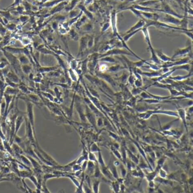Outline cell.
<instances>
[{
  "label": "cell",
  "instance_id": "cell-8",
  "mask_svg": "<svg viewBox=\"0 0 193 193\" xmlns=\"http://www.w3.org/2000/svg\"><path fill=\"white\" fill-rule=\"evenodd\" d=\"M5 50L8 51V52L11 53L14 55V54H19L24 53V48H17V47H12L10 46H5L3 48Z\"/></svg>",
  "mask_w": 193,
  "mask_h": 193
},
{
  "label": "cell",
  "instance_id": "cell-28",
  "mask_svg": "<svg viewBox=\"0 0 193 193\" xmlns=\"http://www.w3.org/2000/svg\"><path fill=\"white\" fill-rule=\"evenodd\" d=\"M79 14V13L77 11H75V10H72L71 11H70V13H69V18H74L75 17V16H77Z\"/></svg>",
  "mask_w": 193,
  "mask_h": 193
},
{
  "label": "cell",
  "instance_id": "cell-4",
  "mask_svg": "<svg viewBox=\"0 0 193 193\" xmlns=\"http://www.w3.org/2000/svg\"><path fill=\"white\" fill-rule=\"evenodd\" d=\"M88 35H85L80 37L79 39V48L78 53V57L81 55H83L86 49L87 48V42L88 39Z\"/></svg>",
  "mask_w": 193,
  "mask_h": 193
},
{
  "label": "cell",
  "instance_id": "cell-13",
  "mask_svg": "<svg viewBox=\"0 0 193 193\" xmlns=\"http://www.w3.org/2000/svg\"><path fill=\"white\" fill-rule=\"evenodd\" d=\"M20 65H24L30 64V60L24 53L19 54V56L17 57Z\"/></svg>",
  "mask_w": 193,
  "mask_h": 193
},
{
  "label": "cell",
  "instance_id": "cell-21",
  "mask_svg": "<svg viewBox=\"0 0 193 193\" xmlns=\"http://www.w3.org/2000/svg\"><path fill=\"white\" fill-rule=\"evenodd\" d=\"M100 60L102 61V62H109V63H116V62L115 59L112 57V56H104V57L100 58Z\"/></svg>",
  "mask_w": 193,
  "mask_h": 193
},
{
  "label": "cell",
  "instance_id": "cell-23",
  "mask_svg": "<svg viewBox=\"0 0 193 193\" xmlns=\"http://www.w3.org/2000/svg\"><path fill=\"white\" fill-rule=\"evenodd\" d=\"M83 30L85 31H91L93 29V26L91 25V23H88L86 25H83Z\"/></svg>",
  "mask_w": 193,
  "mask_h": 193
},
{
  "label": "cell",
  "instance_id": "cell-36",
  "mask_svg": "<svg viewBox=\"0 0 193 193\" xmlns=\"http://www.w3.org/2000/svg\"><path fill=\"white\" fill-rule=\"evenodd\" d=\"M92 0H90V2ZM89 3V0H86V4H87Z\"/></svg>",
  "mask_w": 193,
  "mask_h": 193
},
{
  "label": "cell",
  "instance_id": "cell-15",
  "mask_svg": "<svg viewBox=\"0 0 193 193\" xmlns=\"http://www.w3.org/2000/svg\"><path fill=\"white\" fill-rule=\"evenodd\" d=\"M21 69L23 73L25 74H29L32 72V67L30 64L21 65Z\"/></svg>",
  "mask_w": 193,
  "mask_h": 193
},
{
  "label": "cell",
  "instance_id": "cell-11",
  "mask_svg": "<svg viewBox=\"0 0 193 193\" xmlns=\"http://www.w3.org/2000/svg\"><path fill=\"white\" fill-rule=\"evenodd\" d=\"M23 121H24V117L23 115H20L19 114L17 117V118L15 119V132H14V137L17 135V133L18 132V131L19 130L20 126L23 123Z\"/></svg>",
  "mask_w": 193,
  "mask_h": 193
},
{
  "label": "cell",
  "instance_id": "cell-3",
  "mask_svg": "<svg viewBox=\"0 0 193 193\" xmlns=\"http://www.w3.org/2000/svg\"><path fill=\"white\" fill-rule=\"evenodd\" d=\"M111 25H112V28L113 32L114 34V35L116 36V37L120 40H121L122 37L120 36L117 31V13L116 12V11H113L111 14Z\"/></svg>",
  "mask_w": 193,
  "mask_h": 193
},
{
  "label": "cell",
  "instance_id": "cell-33",
  "mask_svg": "<svg viewBox=\"0 0 193 193\" xmlns=\"http://www.w3.org/2000/svg\"><path fill=\"white\" fill-rule=\"evenodd\" d=\"M188 77H189V75H187V76H177L175 77H172L171 79L174 80H182L183 79H187Z\"/></svg>",
  "mask_w": 193,
  "mask_h": 193
},
{
  "label": "cell",
  "instance_id": "cell-17",
  "mask_svg": "<svg viewBox=\"0 0 193 193\" xmlns=\"http://www.w3.org/2000/svg\"><path fill=\"white\" fill-rule=\"evenodd\" d=\"M0 14L3 16V17L6 18L9 21H13L15 20V18L13 17V16L11 14L9 11H0Z\"/></svg>",
  "mask_w": 193,
  "mask_h": 193
},
{
  "label": "cell",
  "instance_id": "cell-31",
  "mask_svg": "<svg viewBox=\"0 0 193 193\" xmlns=\"http://www.w3.org/2000/svg\"><path fill=\"white\" fill-rule=\"evenodd\" d=\"M123 67H120V65H117V66H113V67H112L109 68V71H117V70H119V69H122Z\"/></svg>",
  "mask_w": 193,
  "mask_h": 193
},
{
  "label": "cell",
  "instance_id": "cell-29",
  "mask_svg": "<svg viewBox=\"0 0 193 193\" xmlns=\"http://www.w3.org/2000/svg\"><path fill=\"white\" fill-rule=\"evenodd\" d=\"M29 19H30L29 16H28V15H21L19 16V21L21 22H22V23L26 22L27 21L29 20Z\"/></svg>",
  "mask_w": 193,
  "mask_h": 193
},
{
  "label": "cell",
  "instance_id": "cell-25",
  "mask_svg": "<svg viewBox=\"0 0 193 193\" xmlns=\"http://www.w3.org/2000/svg\"><path fill=\"white\" fill-rule=\"evenodd\" d=\"M94 37L90 36H88V42H87V48H92L93 46H94Z\"/></svg>",
  "mask_w": 193,
  "mask_h": 193
},
{
  "label": "cell",
  "instance_id": "cell-14",
  "mask_svg": "<svg viewBox=\"0 0 193 193\" xmlns=\"http://www.w3.org/2000/svg\"><path fill=\"white\" fill-rule=\"evenodd\" d=\"M59 66L56 67H40L38 68V72L40 73H49L52 71H54L58 69Z\"/></svg>",
  "mask_w": 193,
  "mask_h": 193
},
{
  "label": "cell",
  "instance_id": "cell-10",
  "mask_svg": "<svg viewBox=\"0 0 193 193\" xmlns=\"http://www.w3.org/2000/svg\"><path fill=\"white\" fill-rule=\"evenodd\" d=\"M145 25H146V22H145V20H144L143 19H141V20H139L135 25H134L133 26L130 28L128 31L126 32V34H127V33H129V32H131L132 31H135V30H141L142 28L145 26Z\"/></svg>",
  "mask_w": 193,
  "mask_h": 193
},
{
  "label": "cell",
  "instance_id": "cell-22",
  "mask_svg": "<svg viewBox=\"0 0 193 193\" xmlns=\"http://www.w3.org/2000/svg\"><path fill=\"white\" fill-rule=\"evenodd\" d=\"M5 27L7 29H8L9 30H10L11 31H14L15 30L17 29V25L14 23H8L5 25Z\"/></svg>",
  "mask_w": 193,
  "mask_h": 193
},
{
  "label": "cell",
  "instance_id": "cell-16",
  "mask_svg": "<svg viewBox=\"0 0 193 193\" xmlns=\"http://www.w3.org/2000/svg\"><path fill=\"white\" fill-rule=\"evenodd\" d=\"M68 33L71 39H73V41H77L79 39V36L78 34L76 32V31L74 29H70Z\"/></svg>",
  "mask_w": 193,
  "mask_h": 193
},
{
  "label": "cell",
  "instance_id": "cell-37",
  "mask_svg": "<svg viewBox=\"0 0 193 193\" xmlns=\"http://www.w3.org/2000/svg\"><path fill=\"white\" fill-rule=\"evenodd\" d=\"M38 1H42V0H38Z\"/></svg>",
  "mask_w": 193,
  "mask_h": 193
},
{
  "label": "cell",
  "instance_id": "cell-24",
  "mask_svg": "<svg viewBox=\"0 0 193 193\" xmlns=\"http://www.w3.org/2000/svg\"><path fill=\"white\" fill-rule=\"evenodd\" d=\"M23 7H24V10L25 11H29L31 10L32 5L29 3V2H28L27 1H24L23 2Z\"/></svg>",
  "mask_w": 193,
  "mask_h": 193
},
{
  "label": "cell",
  "instance_id": "cell-20",
  "mask_svg": "<svg viewBox=\"0 0 193 193\" xmlns=\"http://www.w3.org/2000/svg\"><path fill=\"white\" fill-rule=\"evenodd\" d=\"M139 31H141V30H135V31H132L131 32L127 33V34H126V35L122 37V39L124 40L125 42H127L131 38L132 36H133L135 34H136L137 32H139Z\"/></svg>",
  "mask_w": 193,
  "mask_h": 193
},
{
  "label": "cell",
  "instance_id": "cell-19",
  "mask_svg": "<svg viewBox=\"0 0 193 193\" xmlns=\"http://www.w3.org/2000/svg\"><path fill=\"white\" fill-rule=\"evenodd\" d=\"M86 21H87V16H83L80 19H79L77 22H76V27L77 28V29H79L80 27H82L83 25H85Z\"/></svg>",
  "mask_w": 193,
  "mask_h": 193
},
{
  "label": "cell",
  "instance_id": "cell-1",
  "mask_svg": "<svg viewBox=\"0 0 193 193\" xmlns=\"http://www.w3.org/2000/svg\"><path fill=\"white\" fill-rule=\"evenodd\" d=\"M130 55V56H134L130 52L126 49V50H124V49H121V48H113L111 49H109L108 51H106L105 53H104L101 54L100 56H99V58H101L104 56H113V55Z\"/></svg>",
  "mask_w": 193,
  "mask_h": 193
},
{
  "label": "cell",
  "instance_id": "cell-9",
  "mask_svg": "<svg viewBox=\"0 0 193 193\" xmlns=\"http://www.w3.org/2000/svg\"><path fill=\"white\" fill-rule=\"evenodd\" d=\"M155 52L158 58L159 59L160 61H162V62L167 63L169 62H172V61L174 60V59H172L171 57H169V56L166 55V54L162 51L161 49H157V50H155Z\"/></svg>",
  "mask_w": 193,
  "mask_h": 193
},
{
  "label": "cell",
  "instance_id": "cell-38",
  "mask_svg": "<svg viewBox=\"0 0 193 193\" xmlns=\"http://www.w3.org/2000/svg\"><path fill=\"white\" fill-rule=\"evenodd\" d=\"M1 37V35H0V37Z\"/></svg>",
  "mask_w": 193,
  "mask_h": 193
},
{
  "label": "cell",
  "instance_id": "cell-12",
  "mask_svg": "<svg viewBox=\"0 0 193 193\" xmlns=\"http://www.w3.org/2000/svg\"><path fill=\"white\" fill-rule=\"evenodd\" d=\"M19 89L18 88H14L8 86L5 89L4 93L11 95H17L18 94H19Z\"/></svg>",
  "mask_w": 193,
  "mask_h": 193
},
{
  "label": "cell",
  "instance_id": "cell-18",
  "mask_svg": "<svg viewBox=\"0 0 193 193\" xmlns=\"http://www.w3.org/2000/svg\"><path fill=\"white\" fill-rule=\"evenodd\" d=\"M78 7L79 8L81 9V11H82L83 12L85 13V14H86V16H88V17L89 18H90L91 20H92V19L93 18V16L92 15V14L89 11H88L87 9H86L85 6L83 5H82V4L79 5L78 6Z\"/></svg>",
  "mask_w": 193,
  "mask_h": 193
},
{
  "label": "cell",
  "instance_id": "cell-30",
  "mask_svg": "<svg viewBox=\"0 0 193 193\" xmlns=\"http://www.w3.org/2000/svg\"><path fill=\"white\" fill-rule=\"evenodd\" d=\"M41 94H43L44 96H45V97H46V98H47L48 99H49V100L50 101H53V100H54V97H53V96L52 95H51L50 93L41 92Z\"/></svg>",
  "mask_w": 193,
  "mask_h": 193
},
{
  "label": "cell",
  "instance_id": "cell-34",
  "mask_svg": "<svg viewBox=\"0 0 193 193\" xmlns=\"http://www.w3.org/2000/svg\"><path fill=\"white\" fill-rule=\"evenodd\" d=\"M21 42L23 45L24 46H28L31 43V41H30V40L29 38H23L22 40H21Z\"/></svg>",
  "mask_w": 193,
  "mask_h": 193
},
{
  "label": "cell",
  "instance_id": "cell-27",
  "mask_svg": "<svg viewBox=\"0 0 193 193\" xmlns=\"http://www.w3.org/2000/svg\"><path fill=\"white\" fill-rule=\"evenodd\" d=\"M69 72L70 75L71 79L73 80V81H76L77 78H76V74H75V73L74 72V70L72 69L71 68H70V69L69 70Z\"/></svg>",
  "mask_w": 193,
  "mask_h": 193
},
{
  "label": "cell",
  "instance_id": "cell-26",
  "mask_svg": "<svg viewBox=\"0 0 193 193\" xmlns=\"http://www.w3.org/2000/svg\"><path fill=\"white\" fill-rule=\"evenodd\" d=\"M54 20L57 22H64L66 20V16L62 15H58L54 18Z\"/></svg>",
  "mask_w": 193,
  "mask_h": 193
},
{
  "label": "cell",
  "instance_id": "cell-7",
  "mask_svg": "<svg viewBox=\"0 0 193 193\" xmlns=\"http://www.w3.org/2000/svg\"><path fill=\"white\" fill-rule=\"evenodd\" d=\"M5 77H6L9 80H10L11 81L14 82L15 84H19L20 82V80L19 76L12 69L9 70Z\"/></svg>",
  "mask_w": 193,
  "mask_h": 193
},
{
  "label": "cell",
  "instance_id": "cell-35",
  "mask_svg": "<svg viewBox=\"0 0 193 193\" xmlns=\"http://www.w3.org/2000/svg\"><path fill=\"white\" fill-rule=\"evenodd\" d=\"M110 27V23L109 22H106L105 24L103 25V27H102V31H105L106 30L108 29V28Z\"/></svg>",
  "mask_w": 193,
  "mask_h": 193
},
{
  "label": "cell",
  "instance_id": "cell-5",
  "mask_svg": "<svg viewBox=\"0 0 193 193\" xmlns=\"http://www.w3.org/2000/svg\"><path fill=\"white\" fill-rule=\"evenodd\" d=\"M162 9H161V10H162V12L163 13H165L166 14H170V15H172L173 16H176V17L178 18L179 19H182L183 16L178 14L175 12V11H174L173 9L171 8L170 6H169V5L167 4V3H166V2H162Z\"/></svg>",
  "mask_w": 193,
  "mask_h": 193
},
{
  "label": "cell",
  "instance_id": "cell-32",
  "mask_svg": "<svg viewBox=\"0 0 193 193\" xmlns=\"http://www.w3.org/2000/svg\"><path fill=\"white\" fill-rule=\"evenodd\" d=\"M59 23H58L57 21H54V22H53L52 23V29L53 30H55V31H56V30H58V29H59Z\"/></svg>",
  "mask_w": 193,
  "mask_h": 193
},
{
  "label": "cell",
  "instance_id": "cell-6",
  "mask_svg": "<svg viewBox=\"0 0 193 193\" xmlns=\"http://www.w3.org/2000/svg\"><path fill=\"white\" fill-rule=\"evenodd\" d=\"M162 19H163V22L167 23V24L171 23V24L175 25L176 26L180 25L181 20L180 19L174 16L168 14H166Z\"/></svg>",
  "mask_w": 193,
  "mask_h": 193
},
{
  "label": "cell",
  "instance_id": "cell-2",
  "mask_svg": "<svg viewBox=\"0 0 193 193\" xmlns=\"http://www.w3.org/2000/svg\"><path fill=\"white\" fill-rule=\"evenodd\" d=\"M192 53V46L190 44L189 46L186 47L185 48H178L174 52V53L171 57L172 59H174V58L179 57V56H183L187 55V54Z\"/></svg>",
  "mask_w": 193,
  "mask_h": 193
}]
</instances>
